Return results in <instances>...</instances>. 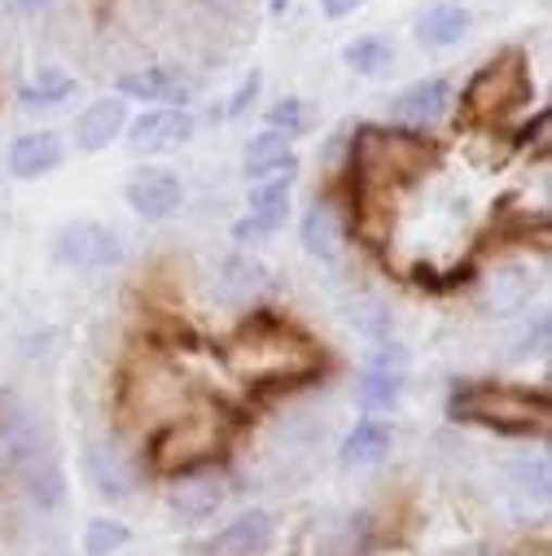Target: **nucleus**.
<instances>
[{"mask_svg": "<svg viewBox=\"0 0 552 556\" xmlns=\"http://www.w3.org/2000/svg\"><path fill=\"white\" fill-rule=\"evenodd\" d=\"M224 364L246 386H303L321 377V351L281 316L254 312L224 342Z\"/></svg>", "mask_w": 552, "mask_h": 556, "instance_id": "nucleus-1", "label": "nucleus"}, {"mask_svg": "<svg viewBox=\"0 0 552 556\" xmlns=\"http://www.w3.org/2000/svg\"><path fill=\"white\" fill-rule=\"evenodd\" d=\"M439 150L412 131H386V127H360L351 141V185L360 211H373V202L407 180H417L426 167H435Z\"/></svg>", "mask_w": 552, "mask_h": 556, "instance_id": "nucleus-2", "label": "nucleus"}, {"mask_svg": "<svg viewBox=\"0 0 552 556\" xmlns=\"http://www.w3.org/2000/svg\"><path fill=\"white\" fill-rule=\"evenodd\" d=\"M448 412L456 421H474L500 434H539L548 421V394L509 381H465L452 390Z\"/></svg>", "mask_w": 552, "mask_h": 556, "instance_id": "nucleus-3", "label": "nucleus"}, {"mask_svg": "<svg viewBox=\"0 0 552 556\" xmlns=\"http://www.w3.org/2000/svg\"><path fill=\"white\" fill-rule=\"evenodd\" d=\"M228 443V416L219 412H185L150 439V465L159 473H198Z\"/></svg>", "mask_w": 552, "mask_h": 556, "instance_id": "nucleus-4", "label": "nucleus"}, {"mask_svg": "<svg viewBox=\"0 0 552 556\" xmlns=\"http://www.w3.org/2000/svg\"><path fill=\"white\" fill-rule=\"evenodd\" d=\"M530 75H526V58L517 49L491 58L487 66H478V75L469 79L465 97H461V110L469 123H495L504 118L509 110L526 105L530 101Z\"/></svg>", "mask_w": 552, "mask_h": 556, "instance_id": "nucleus-5", "label": "nucleus"}, {"mask_svg": "<svg viewBox=\"0 0 552 556\" xmlns=\"http://www.w3.org/2000/svg\"><path fill=\"white\" fill-rule=\"evenodd\" d=\"M53 254L66 263V267H79V271H101V267H114L123 258V241L114 228L105 224H92V219H79V224H66L53 241Z\"/></svg>", "mask_w": 552, "mask_h": 556, "instance_id": "nucleus-6", "label": "nucleus"}, {"mask_svg": "<svg viewBox=\"0 0 552 556\" xmlns=\"http://www.w3.org/2000/svg\"><path fill=\"white\" fill-rule=\"evenodd\" d=\"M276 543V521L267 508H250L237 521H228L215 539H206V556H267Z\"/></svg>", "mask_w": 552, "mask_h": 556, "instance_id": "nucleus-7", "label": "nucleus"}, {"mask_svg": "<svg viewBox=\"0 0 552 556\" xmlns=\"http://www.w3.org/2000/svg\"><path fill=\"white\" fill-rule=\"evenodd\" d=\"M84 478L105 500H127V495H136V482H141V473L127 460V452H118V443H88Z\"/></svg>", "mask_w": 552, "mask_h": 556, "instance_id": "nucleus-8", "label": "nucleus"}, {"mask_svg": "<svg viewBox=\"0 0 552 556\" xmlns=\"http://www.w3.org/2000/svg\"><path fill=\"white\" fill-rule=\"evenodd\" d=\"M193 114L180 105V110H150L131 123V136H127V146L136 154H167V150H180L189 136H193Z\"/></svg>", "mask_w": 552, "mask_h": 556, "instance_id": "nucleus-9", "label": "nucleus"}, {"mask_svg": "<svg viewBox=\"0 0 552 556\" xmlns=\"http://www.w3.org/2000/svg\"><path fill=\"white\" fill-rule=\"evenodd\" d=\"M123 198H127V206L141 215V219H167V215L180 211L185 189H180V180H176L172 172H163V167H146V172H136V176L127 180Z\"/></svg>", "mask_w": 552, "mask_h": 556, "instance_id": "nucleus-10", "label": "nucleus"}, {"mask_svg": "<svg viewBox=\"0 0 552 556\" xmlns=\"http://www.w3.org/2000/svg\"><path fill=\"white\" fill-rule=\"evenodd\" d=\"M267 290V267L250 254H228L215 271V281H211V294L219 307H250L259 294Z\"/></svg>", "mask_w": 552, "mask_h": 556, "instance_id": "nucleus-11", "label": "nucleus"}, {"mask_svg": "<svg viewBox=\"0 0 552 556\" xmlns=\"http://www.w3.org/2000/svg\"><path fill=\"white\" fill-rule=\"evenodd\" d=\"M286 215H290V180H263L250 189V215L233 224V237L237 241L272 237L286 224Z\"/></svg>", "mask_w": 552, "mask_h": 556, "instance_id": "nucleus-12", "label": "nucleus"}, {"mask_svg": "<svg viewBox=\"0 0 552 556\" xmlns=\"http://www.w3.org/2000/svg\"><path fill=\"white\" fill-rule=\"evenodd\" d=\"M452 105V84L448 79H417V84H407L394 101H390V118L394 123H407V127H430L448 114Z\"/></svg>", "mask_w": 552, "mask_h": 556, "instance_id": "nucleus-13", "label": "nucleus"}, {"mask_svg": "<svg viewBox=\"0 0 552 556\" xmlns=\"http://www.w3.org/2000/svg\"><path fill=\"white\" fill-rule=\"evenodd\" d=\"M241 167H246V176H250V180H259V185H263V180H290V176H294V167H299V159H294V150H290V136L267 127V131L250 136Z\"/></svg>", "mask_w": 552, "mask_h": 556, "instance_id": "nucleus-14", "label": "nucleus"}, {"mask_svg": "<svg viewBox=\"0 0 552 556\" xmlns=\"http://www.w3.org/2000/svg\"><path fill=\"white\" fill-rule=\"evenodd\" d=\"M224 495H228L224 491V478H215V473H180L176 486H172V495H167V504H172V513L180 521L198 526V521H206V517L219 513Z\"/></svg>", "mask_w": 552, "mask_h": 556, "instance_id": "nucleus-15", "label": "nucleus"}, {"mask_svg": "<svg viewBox=\"0 0 552 556\" xmlns=\"http://www.w3.org/2000/svg\"><path fill=\"white\" fill-rule=\"evenodd\" d=\"M123 127H127V101H118V97H101V101H92L79 118H75V146L84 150V154H97V150H105L114 136H123Z\"/></svg>", "mask_w": 552, "mask_h": 556, "instance_id": "nucleus-16", "label": "nucleus"}, {"mask_svg": "<svg viewBox=\"0 0 552 556\" xmlns=\"http://www.w3.org/2000/svg\"><path fill=\"white\" fill-rule=\"evenodd\" d=\"M62 159H66V150H62L58 131H27V136H18V141L10 146V167H14L18 180L49 176V172L62 167Z\"/></svg>", "mask_w": 552, "mask_h": 556, "instance_id": "nucleus-17", "label": "nucleus"}, {"mask_svg": "<svg viewBox=\"0 0 552 556\" xmlns=\"http://www.w3.org/2000/svg\"><path fill=\"white\" fill-rule=\"evenodd\" d=\"M118 92L136 101H167V110H180V101H189V79L172 66H146V71L123 75Z\"/></svg>", "mask_w": 552, "mask_h": 556, "instance_id": "nucleus-18", "label": "nucleus"}, {"mask_svg": "<svg viewBox=\"0 0 552 556\" xmlns=\"http://www.w3.org/2000/svg\"><path fill=\"white\" fill-rule=\"evenodd\" d=\"M412 31H417V45H426V49H452L469 31V10H461V5H430V10L417 14Z\"/></svg>", "mask_w": 552, "mask_h": 556, "instance_id": "nucleus-19", "label": "nucleus"}, {"mask_svg": "<svg viewBox=\"0 0 552 556\" xmlns=\"http://www.w3.org/2000/svg\"><path fill=\"white\" fill-rule=\"evenodd\" d=\"M299 237H303V250H308V254L334 258V254L342 250V241H347V224H342V215H338L329 202H316V206L308 211Z\"/></svg>", "mask_w": 552, "mask_h": 556, "instance_id": "nucleus-20", "label": "nucleus"}, {"mask_svg": "<svg viewBox=\"0 0 552 556\" xmlns=\"http://www.w3.org/2000/svg\"><path fill=\"white\" fill-rule=\"evenodd\" d=\"M535 294V276L530 267H517V263H504L491 271V281H487V303L495 312H522Z\"/></svg>", "mask_w": 552, "mask_h": 556, "instance_id": "nucleus-21", "label": "nucleus"}, {"mask_svg": "<svg viewBox=\"0 0 552 556\" xmlns=\"http://www.w3.org/2000/svg\"><path fill=\"white\" fill-rule=\"evenodd\" d=\"M390 426L386 421H355V430L342 439V465H377L390 452Z\"/></svg>", "mask_w": 552, "mask_h": 556, "instance_id": "nucleus-22", "label": "nucleus"}, {"mask_svg": "<svg viewBox=\"0 0 552 556\" xmlns=\"http://www.w3.org/2000/svg\"><path fill=\"white\" fill-rule=\"evenodd\" d=\"M18 478L27 482V495H32V504H36V508H58V504H62V482H66V478H62V469H58V460H53V456H45V452H40V456L18 473Z\"/></svg>", "mask_w": 552, "mask_h": 556, "instance_id": "nucleus-23", "label": "nucleus"}, {"mask_svg": "<svg viewBox=\"0 0 552 556\" xmlns=\"http://www.w3.org/2000/svg\"><path fill=\"white\" fill-rule=\"evenodd\" d=\"M347 66L355 71V75H368V79H381L390 66H394V45L386 40V36H364V40H355V45H347Z\"/></svg>", "mask_w": 552, "mask_h": 556, "instance_id": "nucleus-24", "label": "nucleus"}, {"mask_svg": "<svg viewBox=\"0 0 552 556\" xmlns=\"http://www.w3.org/2000/svg\"><path fill=\"white\" fill-rule=\"evenodd\" d=\"M71 92H75V79H71L66 71H58V66H45V71L23 88V105H27V110L58 105V101H66Z\"/></svg>", "mask_w": 552, "mask_h": 556, "instance_id": "nucleus-25", "label": "nucleus"}, {"mask_svg": "<svg viewBox=\"0 0 552 556\" xmlns=\"http://www.w3.org/2000/svg\"><path fill=\"white\" fill-rule=\"evenodd\" d=\"M131 543V530L123 521H110V517H92L88 530H84V547L88 556H114L118 547Z\"/></svg>", "mask_w": 552, "mask_h": 556, "instance_id": "nucleus-26", "label": "nucleus"}, {"mask_svg": "<svg viewBox=\"0 0 552 556\" xmlns=\"http://www.w3.org/2000/svg\"><path fill=\"white\" fill-rule=\"evenodd\" d=\"M347 320H351L364 338H377V342H386V338H390V325H394L390 307H386V303H377V299H355V303H351V312H347Z\"/></svg>", "mask_w": 552, "mask_h": 556, "instance_id": "nucleus-27", "label": "nucleus"}, {"mask_svg": "<svg viewBox=\"0 0 552 556\" xmlns=\"http://www.w3.org/2000/svg\"><path fill=\"white\" fill-rule=\"evenodd\" d=\"M399 394H403V372H386V368L364 372V386H360L364 407H394Z\"/></svg>", "mask_w": 552, "mask_h": 556, "instance_id": "nucleus-28", "label": "nucleus"}, {"mask_svg": "<svg viewBox=\"0 0 552 556\" xmlns=\"http://www.w3.org/2000/svg\"><path fill=\"white\" fill-rule=\"evenodd\" d=\"M364 534H368V517H351V521H338L321 547H325V556H360Z\"/></svg>", "mask_w": 552, "mask_h": 556, "instance_id": "nucleus-29", "label": "nucleus"}, {"mask_svg": "<svg viewBox=\"0 0 552 556\" xmlns=\"http://www.w3.org/2000/svg\"><path fill=\"white\" fill-rule=\"evenodd\" d=\"M267 123H272V131H281V127H286V136H294V131H303V105H299L294 97H286L281 105H272Z\"/></svg>", "mask_w": 552, "mask_h": 556, "instance_id": "nucleus-30", "label": "nucleus"}, {"mask_svg": "<svg viewBox=\"0 0 552 556\" xmlns=\"http://www.w3.org/2000/svg\"><path fill=\"white\" fill-rule=\"evenodd\" d=\"M259 88H263V75H259V71H250V75L241 79V88L233 92V101H228V110H224V114H228V118L246 114V110H250V101L259 97Z\"/></svg>", "mask_w": 552, "mask_h": 556, "instance_id": "nucleus-31", "label": "nucleus"}, {"mask_svg": "<svg viewBox=\"0 0 552 556\" xmlns=\"http://www.w3.org/2000/svg\"><path fill=\"white\" fill-rule=\"evenodd\" d=\"M364 5V0H321V10L329 14V18H347V14H355Z\"/></svg>", "mask_w": 552, "mask_h": 556, "instance_id": "nucleus-32", "label": "nucleus"}, {"mask_svg": "<svg viewBox=\"0 0 552 556\" xmlns=\"http://www.w3.org/2000/svg\"><path fill=\"white\" fill-rule=\"evenodd\" d=\"M286 5H290V0H272V14H286Z\"/></svg>", "mask_w": 552, "mask_h": 556, "instance_id": "nucleus-33", "label": "nucleus"}]
</instances>
